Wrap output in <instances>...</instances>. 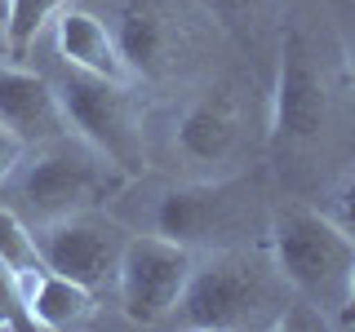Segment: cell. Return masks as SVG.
I'll return each mask as SVG.
<instances>
[{"label":"cell","instance_id":"6da1fadb","mask_svg":"<svg viewBox=\"0 0 355 332\" xmlns=\"http://www.w3.org/2000/svg\"><path fill=\"white\" fill-rule=\"evenodd\" d=\"M5 186L9 199H0V204H9L27 226H44L53 217L80 213V208H107L129 186V177L67 129L49 142L27 147L22 164Z\"/></svg>","mask_w":355,"mask_h":332},{"label":"cell","instance_id":"44dd1931","mask_svg":"<svg viewBox=\"0 0 355 332\" xmlns=\"http://www.w3.org/2000/svg\"><path fill=\"white\" fill-rule=\"evenodd\" d=\"M18 324H27V319H22L18 310H9L5 302H0V332H9V328H18Z\"/></svg>","mask_w":355,"mask_h":332},{"label":"cell","instance_id":"7402d4cb","mask_svg":"<svg viewBox=\"0 0 355 332\" xmlns=\"http://www.w3.org/2000/svg\"><path fill=\"white\" fill-rule=\"evenodd\" d=\"M347 62H351V75H355V40H351V49H347Z\"/></svg>","mask_w":355,"mask_h":332},{"label":"cell","instance_id":"3957f363","mask_svg":"<svg viewBox=\"0 0 355 332\" xmlns=\"http://www.w3.org/2000/svg\"><path fill=\"white\" fill-rule=\"evenodd\" d=\"M266 252L280 279L288 284V293L306 297L329 319H338L355 270V239L338 221L329 213H311V208H288L271 221Z\"/></svg>","mask_w":355,"mask_h":332},{"label":"cell","instance_id":"30bf717a","mask_svg":"<svg viewBox=\"0 0 355 332\" xmlns=\"http://www.w3.org/2000/svg\"><path fill=\"white\" fill-rule=\"evenodd\" d=\"M0 124L14 129L27 147L67 133V116L49 75L18 58H0Z\"/></svg>","mask_w":355,"mask_h":332},{"label":"cell","instance_id":"5b68a950","mask_svg":"<svg viewBox=\"0 0 355 332\" xmlns=\"http://www.w3.org/2000/svg\"><path fill=\"white\" fill-rule=\"evenodd\" d=\"M244 142H249V120L231 89H200L169 120L173 169H182V177L191 182H222V177L231 182Z\"/></svg>","mask_w":355,"mask_h":332},{"label":"cell","instance_id":"d6986e66","mask_svg":"<svg viewBox=\"0 0 355 332\" xmlns=\"http://www.w3.org/2000/svg\"><path fill=\"white\" fill-rule=\"evenodd\" d=\"M0 302H5L9 310H18V315L27 319V310H22V297H18V284H14V275H9L5 257H0Z\"/></svg>","mask_w":355,"mask_h":332},{"label":"cell","instance_id":"ba28073f","mask_svg":"<svg viewBox=\"0 0 355 332\" xmlns=\"http://www.w3.org/2000/svg\"><path fill=\"white\" fill-rule=\"evenodd\" d=\"M329 84L324 71L315 66L302 36H288L280 44V62H275V84H271V138L284 147H311L324 138L329 129Z\"/></svg>","mask_w":355,"mask_h":332},{"label":"cell","instance_id":"277c9868","mask_svg":"<svg viewBox=\"0 0 355 332\" xmlns=\"http://www.w3.org/2000/svg\"><path fill=\"white\" fill-rule=\"evenodd\" d=\"M53 89H58L67 129L76 138H85L98 155H107L129 182L147 173V124H142V107L133 98V84L85 75L76 66H67L53 80Z\"/></svg>","mask_w":355,"mask_h":332},{"label":"cell","instance_id":"cb8c5ba5","mask_svg":"<svg viewBox=\"0 0 355 332\" xmlns=\"http://www.w3.org/2000/svg\"><path fill=\"white\" fill-rule=\"evenodd\" d=\"M5 5H9V0H0V27H5Z\"/></svg>","mask_w":355,"mask_h":332},{"label":"cell","instance_id":"7c38bea8","mask_svg":"<svg viewBox=\"0 0 355 332\" xmlns=\"http://www.w3.org/2000/svg\"><path fill=\"white\" fill-rule=\"evenodd\" d=\"M31 328H49V332H67V328H85L98 315V293L76 279H67L58 270H44L36 288L22 297Z\"/></svg>","mask_w":355,"mask_h":332},{"label":"cell","instance_id":"5bb4252c","mask_svg":"<svg viewBox=\"0 0 355 332\" xmlns=\"http://www.w3.org/2000/svg\"><path fill=\"white\" fill-rule=\"evenodd\" d=\"M0 257H5L9 275H14V284H18V297H27L31 288H36V279L49 270L44 257H40L36 230H31L9 204H0Z\"/></svg>","mask_w":355,"mask_h":332},{"label":"cell","instance_id":"ffe728a7","mask_svg":"<svg viewBox=\"0 0 355 332\" xmlns=\"http://www.w3.org/2000/svg\"><path fill=\"white\" fill-rule=\"evenodd\" d=\"M333 324H342V328H351L355 324V270H351V288H347V302H342V310H338V319Z\"/></svg>","mask_w":355,"mask_h":332},{"label":"cell","instance_id":"9c48e42d","mask_svg":"<svg viewBox=\"0 0 355 332\" xmlns=\"http://www.w3.org/2000/svg\"><path fill=\"white\" fill-rule=\"evenodd\" d=\"M227 221H231L227 177L222 182H191V177H182V182L155 186L129 230H151V235L205 248Z\"/></svg>","mask_w":355,"mask_h":332},{"label":"cell","instance_id":"52a82bcc","mask_svg":"<svg viewBox=\"0 0 355 332\" xmlns=\"http://www.w3.org/2000/svg\"><path fill=\"white\" fill-rule=\"evenodd\" d=\"M40 243V257L49 270L67 275V279L107 293L116 288V270H120V252H125L129 226L107 208H80V213L53 217L44 226H31Z\"/></svg>","mask_w":355,"mask_h":332},{"label":"cell","instance_id":"2e32d148","mask_svg":"<svg viewBox=\"0 0 355 332\" xmlns=\"http://www.w3.org/2000/svg\"><path fill=\"white\" fill-rule=\"evenodd\" d=\"M271 5H275V0H205L209 18H218L227 31H249V27H258V22L271 14Z\"/></svg>","mask_w":355,"mask_h":332},{"label":"cell","instance_id":"8992f818","mask_svg":"<svg viewBox=\"0 0 355 332\" xmlns=\"http://www.w3.org/2000/svg\"><path fill=\"white\" fill-rule=\"evenodd\" d=\"M200 248L151 230H129L116 270V306L133 328H169L173 306L182 302Z\"/></svg>","mask_w":355,"mask_h":332},{"label":"cell","instance_id":"7a4b0ae2","mask_svg":"<svg viewBox=\"0 0 355 332\" xmlns=\"http://www.w3.org/2000/svg\"><path fill=\"white\" fill-rule=\"evenodd\" d=\"M284 302L288 284L280 279L271 252L262 261L244 248H218V252L200 248L187 293L169 315V328H196V332L271 328Z\"/></svg>","mask_w":355,"mask_h":332},{"label":"cell","instance_id":"8fae6325","mask_svg":"<svg viewBox=\"0 0 355 332\" xmlns=\"http://www.w3.org/2000/svg\"><path fill=\"white\" fill-rule=\"evenodd\" d=\"M53 49H58L62 66H76V71H85V75H103V80L138 84L129 75L125 58H120L116 31H111L98 14H89V9L67 5L62 14L53 18Z\"/></svg>","mask_w":355,"mask_h":332},{"label":"cell","instance_id":"ac0fdd59","mask_svg":"<svg viewBox=\"0 0 355 332\" xmlns=\"http://www.w3.org/2000/svg\"><path fill=\"white\" fill-rule=\"evenodd\" d=\"M329 217H333V221H338V226L355 239V177L338 191V199H333V208H329Z\"/></svg>","mask_w":355,"mask_h":332},{"label":"cell","instance_id":"9a60e30c","mask_svg":"<svg viewBox=\"0 0 355 332\" xmlns=\"http://www.w3.org/2000/svg\"><path fill=\"white\" fill-rule=\"evenodd\" d=\"M62 9H67V0H9L5 5V49H9V58L27 62L31 49H36V40L53 27V18H58Z\"/></svg>","mask_w":355,"mask_h":332},{"label":"cell","instance_id":"e0dca14e","mask_svg":"<svg viewBox=\"0 0 355 332\" xmlns=\"http://www.w3.org/2000/svg\"><path fill=\"white\" fill-rule=\"evenodd\" d=\"M22 155H27V142H22L14 129L0 124V186H5L9 177H14V169L22 164Z\"/></svg>","mask_w":355,"mask_h":332},{"label":"cell","instance_id":"4fadbf2b","mask_svg":"<svg viewBox=\"0 0 355 332\" xmlns=\"http://www.w3.org/2000/svg\"><path fill=\"white\" fill-rule=\"evenodd\" d=\"M111 31H116L120 58H125L133 80H138V75H155L164 66V58H169V27H164V18L147 5H129L125 14L116 18Z\"/></svg>","mask_w":355,"mask_h":332},{"label":"cell","instance_id":"603a6c76","mask_svg":"<svg viewBox=\"0 0 355 332\" xmlns=\"http://www.w3.org/2000/svg\"><path fill=\"white\" fill-rule=\"evenodd\" d=\"M0 58H9V49H5V27H0Z\"/></svg>","mask_w":355,"mask_h":332}]
</instances>
